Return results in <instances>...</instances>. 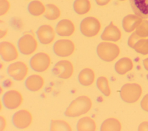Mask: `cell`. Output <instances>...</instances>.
<instances>
[{
	"instance_id": "obj_14",
	"label": "cell",
	"mask_w": 148,
	"mask_h": 131,
	"mask_svg": "<svg viewBox=\"0 0 148 131\" xmlns=\"http://www.w3.org/2000/svg\"><path fill=\"white\" fill-rule=\"evenodd\" d=\"M121 38V32L113 22L110 23L103 30L101 38L104 41L117 42Z\"/></svg>"
},
{
	"instance_id": "obj_15",
	"label": "cell",
	"mask_w": 148,
	"mask_h": 131,
	"mask_svg": "<svg viewBox=\"0 0 148 131\" xmlns=\"http://www.w3.org/2000/svg\"><path fill=\"white\" fill-rule=\"evenodd\" d=\"M56 31L61 36H70L75 31L74 23L69 19H62L57 24Z\"/></svg>"
},
{
	"instance_id": "obj_21",
	"label": "cell",
	"mask_w": 148,
	"mask_h": 131,
	"mask_svg": "<svg viewBox=\"0 0 148 131\" xmlns=\"http://www.w3.org/2000/svg\"><path fill=\"white\" fill-rule=\"evenodd\" d=\"M77 129L79 131H94L97 129L96 122L90 117H83L78 121Z\"/></svg>"
},
{
	"instance_id": "obj_31",
	"label": "cell",
	"mask_w": 148,
	"mask_h": 131,
	"mask_svg": "<svg viewBox=\"0 0 148 131\" xmlns=\"http://www.w3.org/2000/svg\"><path fill=\"white\" fill-rule=\"evenodd\" d=\"M142 38H140L139 36H138L136 33L135 32L132 33V35L130 36L128 40V45L131 47L134 48L136 43L140 39Z\"/></svg>"
},
{
	"instance_id": "obj_26",
	"label": "cell",
	"mask_w": 148,
	"mask_h": 131,
	"mask_svg": "<svg viewBox=\"0 0 148 131\" xmlns=\"http://www.w3.org/2000/svg\"><path fill=\"white\" fill-rule=\"evenodd\" d=\"M97 86L99 91L105 96H109L111 95V89L108 78L105 76H100L98 78Z\"/></svg>"
},
{
	"instance_id": "obj_24",
	"label": "cell",
	"mask_w": 148,
	"mask_h": 131,
	"mask_svg": "<svg viewBox=\"0 0 148 131\" xmlns=\"http://www.w3.org/2000/svg\"><path fill=\"white\" fill-rule=\"evenodd\" d=\"M73 9L78 14H86L91 9V2L90 0H75L73 3Z\"/></svg>"
},
{
	"instance_id": "obj_34",
	"label": "cell",
	"mask_w": 148,
	"mask_h": 131,
	"mask_svg": "<svg viewBox=\"0 0 148 131\" xmlns=\"http://www.w3.org/2000/svg\"><path fill=\"white\" fill-rule=\"evenodd\" d=\"M139 130H148V121H144L142 122L138 128Z\"/></svg>"
},
{
	"instance_id": "obj_18",
	"label": "cell",
	"mask_w": 148,
	"mask_h": 131,
	"mask_svg": "<svg viewBox=\"0 0 148 131\" xmlns=\"http://www.w3.org/2000/svg\"><path fill=\"white\" fill-rule=\"evenodd\" d=\"M143 18L136 14H128L125 16L122 21L124 30L128 33L133 32L138 27Z\"/></svg>"
},
{
	"instance_id": "obj_9",
	"label": "cell",
	"mask_w": 148,
	"mask_h": 131,
	"mask_svg": "<svg viewBox=\"0 0 148 131\" xmlns=\"http://www.w3.org/2000/svg\"><path fill=\"white\" fill-rule=\"evenodd\" d=\"M7 72L8 74L14 80L21 81L27 77L28 73V68L24 62L19 61L10 64Z\"/></svg>"
},
{
	"instance_id": "obj_11",
	"label": "cell",
	"mask_w": 148,
	"mask_h": 131,
	"mask_svg": "<svg viewBox=\"0 0 148 131\" xmlns=\"http://www.w3.org/2000/svg\"><path fill=\"white\" fill-rule=\"evenodd\" d=\"M33 117L29 111L21 109L16 112L12 117L13 125L20 129L28 128L32 123Z\"/></svg>"
},
{
	"instance_id": "obj_37",
	"label": "cell",
	"mask_w": 148,
	"mask_h": 131,
	"mask_svg": "<svg viewBox=\"0 0 148 131\" xmlns=\"http://www.w3.org/2000/svg\"><path fill=\"white\" fill-rule=\"evenodd\" d=\"M119 1H125V0H119Z\"/></svg>"
},
{
	"instance_id": "obj_33",
	"label": "cell",
	"mask_w": 148,
	"mask_h": 131,
	"mask_svg": "<svg viewBox=\"0 0 148 131\" xmlns=\"http://www.w3.org/2000/svg\"><path fill=\"white\" fill-rule=\"evenodd\" d=\"M0 130H3L5 129L6 126V121L5 118L2 115L0 116Z\"/></svg>"
},
{
	"instance_id": "obj_5",
	"label": "cell",
	"mask_w": 148,
	"mask_h": 131,
	"mask_svg": "<svg viewBox=\"0 0 148 131\" xmlns=\"http://www.w3.org/2000/svg\"><path fill=\"white\" fill-rule=\"evenodd\" d=\"M51 60L50 55L45 52H39L33 55L29 61L31 68L35 72H44L50 67Z\"/></svg>"
},
{
	"instance_id": "obj_36",
	"label": "cell",
	"mask_w": 148,
	"mask_h": 131,
	"mask_svg": "<svg viewBox=\"0 0 148 131\" xmlns=\"http://www.w3.org/2000/svg\"><path fill=\"white\" fill-rule=\"evenodd\" d=\"M143 65H144V67H145V69L148 71V58L145 59L143 60Z\"/></svg>"
},
{
	"instance_id": "obj_1",
	"label": "cell",
	"mask_w": 148,
	"mask_h": 131,
	"mask_svg": "<svg viewBox=\"0 0 148 131\" xmlns=\"http://www.w3.org/2000/svg\"><path fill=\"white\" fill-rule=\"evenodd\" d=\"M92 102L87 95H81L74 99L65 111L68 117H77L87 113L92 108Z\"/></svg>"
},
{
	"instance_id": "obj_32",
	"label": "cell",
	"mask_w": 148,
	"mask_h": 131,
	"mask_svg": "<svg viewBox=\"0 0 148 131\" xmlns=\"http://www.w3.org/2000/svg\"><path fill=\"white\" fill-rule=\"evenodd\" d=\"M141 108L146 111L148 112V93L146 94L140 102Z\"/></svg>"
},
{
	"instance_id": "obj_12",
	"label": "cell",
	"mask_w": 148,
	"mask_h": 131,
	"mask_svg": "<svg viewBox=\"0 0 148 131\" xmlns=\"http://www.w3.org/2000/svg\"><path fill=\"white\" fill-rule=\"evenodd\" d=\"M0 54L3 61L11 62L18 57V52L15 45L12 42L3 41L0 43Z\"/></svg>"
},
{
	"instance_id": "obj_17",
	"label": "cell",
	"mask_w": 148,
	"mask_h": 131,
	"mask_svg": "<svg viewBox=\"0 0 148 131\" xmlns=\"http://www.w3.org/2000/svg\"><path fill=\"white\" fill-rule=\"evenodd\" d=\"M134 13L142 18H148V0H130Z\"/></svg>"
},
{
	"instance_id": "obj_19",
	"label": "cell",
	"mask_w": 148,
	"mask_h": 131,
	"mask_svg": "<svg viewBox=\"0 0 148 131\" xmlns=\"http://www.w3.org/2000/svg\"><path fill=\"white\" fill-rule=\"evenodd\" d=\"M95 74L94 71L90 68H86L82 69L78 75L79 82L84 87L91 85L95 81Z\"/></svg>"
},
{
	"instance_id": "obj_25",
	"label": "cell",
	"mask_w": 148,
	"mask_h": 131,
	"mask_svg": "<svg viewBox=\"0 0 148 131\" xmlns=\"http://www.w3.org/2000/svg\"><path fill=\"white\" fill-rule=\"evenodd\" d=\"M45 17L49 20H56L61 16L60 8L53 3H48L46 5Z\"/></svg>"
},
{
	"instance_id": "obj_8",
	"label": "cell",
	"mask_w": 148,
	"mask_h": 131,
	"mask_svg": "<svg viewBox=\"0 0 148 131\" xmlns=\"http://www.w3.org/2000/svg\"><path fill=\"white\" fill-rule=\"evenodd\" d=\"M54 76L62 79H68L74 73L73 63L69 60L63 59L57 62L53 68Z\"/></svg>"
},
{
	"instance_id": "obj_13",
	"label": "cell",
	"mask_w": 148,
	"mask_h": 131,
	"mask_svg": "<svg viewBox=\"0 0 148 131\" xmlns=\"http://www.w3.org/2000/svg\"><path fill=\"white\" fill-rule=\"evenodd\" d=\"M39 42L45 45L51 44L55 39L56 32L53 27L49 24L41 25L36 32Z\"/></svg>"
},
{
	"instance_id": "obj_16",
	"label": "cell",
	"mask_w": 148,
	"mask_h": 131,
	"mask_svg": "<svg viewBox=\"0 0 148 131\" xmlns=\"http://www.w3.org/2000/svg\"><path fill=\"white\" fill-rule=\"evenodd\" d=\"M45 84L43 77L39 74H34L28 76L25 81L26 88L30 91L38 92L42 89Z\"/></svg>"
},
{
	"instance_id": "obj_29",
	"label": "cell",
	"mask_w": 148,
	"mask_h": 131,
	"mask_svg": "<svg viewBox=\"0 0 148 131\" xmlns=\"http://www.w3.org/2000/svg\"><path fill=\"white\" fill-rule=\"evenodd\" d=\"M135 32L140 38H145L148 37V20H142L136 28Z\"/></svg>"
},
{
	"instance_id": "obj_7",
	"label": "cell",
	"mask_w": 148,
	"mask_h": 131,
	"mask_svg": "<svg viewBox=\"0 0 148 131\" xmlns=\"http://www.w3.org/2000/svg\"><path fill=\"white\" fill-rule=\"evenodd\" d=\"M75 50V43L70 39H59L53 45L54 53L56 55L61 57H69L73 54Z\"/></svg>"
},
{
	"instance_id": "obj_20",
	"label": "cell",
	"mask_w": 148,
	"mask_h": 131,
	"mask_svg": "<svg viewBox=\"0 0 148 131\" xmlns=\"http://www.w3.org/2000/svg\"><path fill=\"white\" fill-rule=\"evenodd\" d=\"M134 67L132 60L128 57H123L116 62L114 65L115 71L120 75H124L131 71Z\"/></svg>"
},
{
	"instance_id": "obj_35",
	"label": "cell",
	"mask_w": 148,
	"mask_h": 131,
	"mask_svg": "<svg viewBox=\"0 0 148 131\" xmlns=\"http://www.w3.org/2000/svg\"><path fill=\"white\" fill-rule=\"evenodd\" d=\"M111 0H95L96 3L99 6H105L108 5Z\"/></svg>"
},
{
	"instance_id": "obj_2",
	"label": "cell",
	"mask_w": 148,
	"mask_h": 131,
	"mask_svg": "<svg viewBox=\"0 0 148 131\" xmlns=\"http://www.w3.org/2000/svg\"><path fill=\"white\" fill-rule=\"evenodd\" d=\"M98 56L105 62H112L117 58L120 53L119 47L115 43L105 41L101 42L97 46Z\"/></svg>"
},
{
	"instance_id": "obj_4",
	"label": "cell",
	"mask_w": 148,
	"mask_h": 131,
	"mask_svg": "<svg viewBox=\"0 0 148 131\" xmlns=\"http://www.w3.org/2000/svg\"><path fill=\"white\" fill-rule=\"evenodd\" d=\"M101 24L98 18L92 16L84 18L81 22L80 29L82 33L88 38L94 37L99 32Z\"/></svg>"
},
{
	"instance_id": "obj_30",
	"label": "cell",
	"mask_w": 148,
	"mask_h": 131,
	"mask_svg": "<svg viewBox=\"0 0 148 131\" xmlns=\"http://www.w3.org/2000/svg\"><path fill=\"white\" fill-rule=\"evenodd\" d=\"M10 8V3L8 0H0V16L6 14Z\"/></svg>"
},
{
	"instance_id": "obj_23",
	"label": "cell",
	"mask_w": 148,
	"mask_h": 131,
	"mask_svg": "<svg viewBox=\"0 0 148 131\" xmlns=\"http://www.w3.org/2000/svg\"><path fill=\"white\" fill-rule=\"evenodd\" d=\"M29 13L34 16H39L45 14L46 12V6L40 1L34 0L31 1L28 6Z\"/></svg>"
},
{
	"instance_id": "obj_28",
	"label": "cell",
	"mask_w": 148,
	"mask_h": 131,
	"mask_svg": "<svg viewBox=\"0 0 148 131\" xmlns=\"http://www.w3.org/2000/svg\"><path fill=\"white\" fill-rule=\"evenodd\" d=\"M134 49L143 55L148 54V39L140 38L135 44Z\"/></svg>"
},
{
	"instance_id": "obj_27",
	"label": "cell",
	"mask_w": 148,
	"mask_h": 131,
	"mask_svg": "<svg viewBox=\"0 0 148 131\" xmlns=\"http://www.w3.org/2000/svg\"><path fill=\"white\" fill-rule=\"evenodd\" d=\"M50 130H67L71 131L72 130L69 123L63 119H52L50 125Z\"/></svg>"
},
{
	"instance_id": "obj_10",
	"label": "cell",
	"mask_w": 148,
	"mask_h": 131,
	"mask_svg": "<svg viewBox=\"0 0 148 131\" xmlns=\"http://www.w3.org/2000/svg\"><path fill=\"white\" fill-rule=\"evenodd\" d=\"M3 105L9 110L18 108L23 103V98L21 92L16 89H12L5 93L2 98Z\"/></svg>"
},
{
	"instance_id": "obj_6",
	"label": "cell",
	"mask_w": 148,
	"mask_h": 131,
	"mask_svg": "<svg viewBox=\"0 0 148 131\" xmlns=\"http://www.w3.org/2000/svg\"><path fill=\"white\" fill-rule=\"evenodd\" d=\"M38 42L34 35L25 33L18 41L19 51L24 55H28L33 54L38 48Z\"/></svg>"
},
{
	"instance_id": "obj_3",
	"label": "cell",
	"mask_w": 148,
	"mask_h": 131,
	"mask_svg": "<svg viewBox=\"0 0 148 131\" xmlns=\"http://www.w3.org/2000/svg\"><path fill=\"white\" fill-rule=\"evenodd\" d=\"M142 93L141 86L136 83H127L120 89L121 99L128 103H133L139 100Z\"/></svg>"
},
{
	"instance_id": "obj_22",
	"label": "cell",
	"mask_w": 148,
	"mask_h": 131,
	"mask_svg": "<svg viewBox=\"0 0 148 131\" xmlns=\"http://www.w3.org/2000/svg\"><path fill=\"white\" fill-rule=\"evenodd\" d=\"M122 126L120 121L113 117L106 119L101 126V130L102 131H120L121 130Z\"/></svg>"
}]
</instances>
